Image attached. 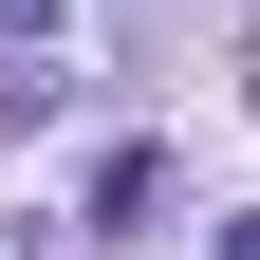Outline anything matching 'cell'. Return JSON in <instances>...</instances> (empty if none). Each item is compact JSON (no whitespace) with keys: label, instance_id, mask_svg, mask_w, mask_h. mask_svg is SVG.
Masks as SVG:
<instances>
[{"label":"cell","instance_id":"cell-3","mask_svg":"<svg viewBox=\"0 0 260 260\" xmlns=\"http://www.w3.org/2000/svg\"><path fill=\"white\" fill-rule=\"evenodd\" d=\"M242 75H260V56H242Z\"/></svg>","mask_w":260,"mask_h":260},{"label":"cell","instance_id":"cell-1","mask_svg":"<svg viewBox=\"0 0 260 260\" xmlns=\"http://www.w3.org/2000/svg\"><path fill=\"white\" fill-rule=\"evenodd\" d=\"M0 38H38V56H56V0H0Z\"/></svg>","mask_w":260,"mask_h":260},{"label":"cell","instance_id":"cell-2","mask_svg":"<svg viewBox=\"0 0 260 260\" xmlns=\"http://www.w3.org/2000/svg\"><path fill=\"white\" fill-rule=\"evenodd\" d=\"M223 260H260V205H242V223H223Z\"/></svg>","mask_w":260,"mask_h":260}]
</instances>
